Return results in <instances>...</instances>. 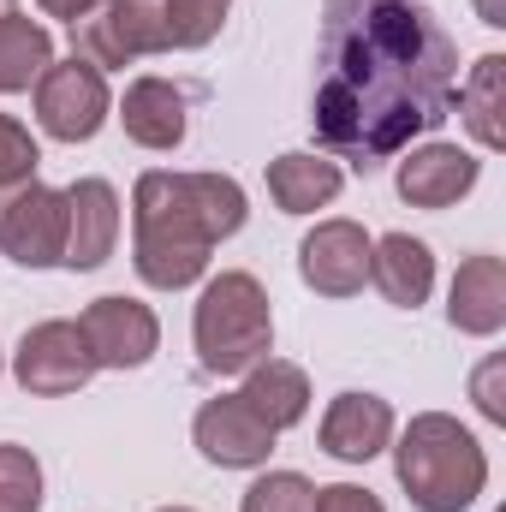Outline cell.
Segmentation results:
<instances>
[{
  "label": "cell",
  "instance_id": "6da1fadb",
  "mask_svg": "<svg viewBox=\"0 0 506 512\" xmlns=\"http://www.w3.org/2000/svg\"><path fill=\"white\" fill-rule=\"evenodd\" d=\"M459 96V48L423 0H322L316 143L358 173L435 131Z\"/></svg>",
  "mask_w": 506,
  "mask_h": 512
},
{
  "label": "cell",
  "instance_id": "7a4b0ae2",
  "mask_svg": "<svg viewBox=\"0 0 506 512\" xmlns=\"http://www.w3.org/2000/svg\"><path fill=\"white\" fill-rule=\"evenodd\" d=\"M245 185L227 173H167L149 167L131 191V262L143 286L179 292L209 274V251L245 227Z\"/></svg>",
  "mask_w": 506,
  "mask_h": 512
},
{
  "label": "cell",
  "instance_id": "3957f363",
  "mask_svg": "<svg viewBox=\"0 0 506 512\" xmlns=\"http://www.w3.org/2000/svg\"><path fill=\"white\" fill-rule=\"evenodd\" d=\"M393 477L417 512H465L489 483V453L459 417L423 411L405 423L393 447Z\"/></svg>",
  "mask_w": 506,
  "mask_h": 512
},
{
  "label": "cell",
  "instance_id": "277c9868",
  "mask_svg": "<svg viewBox=\"0 0 506 512\" xmlns=\"http://www.w3.org/2000/svg\"><path fill=\"white\" fill-rule=\"evenodd\" d=\"M191 340H197V364L209 376H245L256 358L274 352V310L256 274H215L197 298L191 316Z\"/></svg>",
  "mask_w": 506,
  "mask_h": 512
},
{
  "label": "cell",
  "instance_id": "5b68a950",
  "mask_svg": "<svg viewBox=\"0 0 506 512\" xmlns=\"http://www.w3.org/2000/svg\"><path fill=\"white\" fill-rule=\"evenodd\" d=\"M114 114V96H108V78L84 60H54L42 78H36V120L48 137L60 143H90L96 131L108 126Z\"/></svg>",
  "mask_w": 506,
  "mask_h": 512
},
{
  "label": "cell",
  "instance_id": "8992f818",
  "mask_svg": "<svg viewBox=\"0 0 506 512\" xmlns=\"http://www.w3.org/2000/svg\"><path fill=\"white\" fill-rule=\"evenodd\" d=\"M66 251V191L30 179L18 191H0V256L18 268H54Z\"/></svg>",
  "mask_w": 506,
  "mask_h": 512
},
{
  "label": "cell",
  "instance_id": "52a82bcc",
  "mask_svg": "<svg viewBox=\"0 0 506 512\" xmlns=\"http://www.w3.org/2000/svg\"><path fill=\"white\" fill-rule=\"evenodd\" d=\"M12 376L24 393L36 399H60V393H78V387L96 376V358H90V340L78 322H36L24 340H18V358H12Z\"/></svg>",
  "mask_w": 506,
  "mask_h": 512
},
{
  "label": "cell",
  "instance_id": "ba28073f",
  "mask_svg": "<svg viewBox=\"0 0 506 512\" xmlns=\"http://www.w3.org/2000/svg\"><path fill=\"white\" fill-rule=\"evenodd\" d=\"M78 328H84V340H90L96 370H143V364L161 352V322H155V310L137 304V298H120V292L96 298V304L78 316Z\"/></svg>",
  "mask_w": 506,
  "mask_h": 512
},
{
  "label": "cell",
  "instance_id": "9c48e42d",
  "mask_svg": "<svg viewBox=\"0 0 506 512\" xmlns=\"http://www.w3.org/2000/svg\"><path fill=\"white\" fill-rule=\"evenodd\" d=\"M370 233L358 221H316L298 245V274L322 298H352L370 280Z\"/></svg>",
  "mask_w": 506,
  "mask_h": 512
},
{
  "label": "cell",
  "instance_id": "30bf717a",
  "mask_svg": "<svg viewBox=\"0 0 506 512\" xmlns=\"http://www.w3.org/2000/svg\"><path fill=\"white\" fill-rule=\"evenodd\" d=\"M191 435H197V453H203L209 465H221V471H256V465H268V453H274V429L256 417L239 393L209 399V405L197 411Z\"/></svg>",
  "mask_w": 506,
  "mask_h": 512
},
{
  "label": "cell",
  "instance_id": "8fae6325",
  "mask_svg": "<svg viewBox=\"0 0 506 512\" xmlns=\"http://www.w3.org/2000/svg\"><path fill=\"white\" fill-rule=\"evenodd\" d=\"M120 245V191L108 179H78L66 185V251H60V268H102Z\"/></svg>",
  "mask_w": 506,
  "mask_h": 512
},
{
  "label": "cell",
  "instance_id": "7c38bea8",
  "mask_svg": "<svg viewBox=\"0 0 506 512\" xmlns=\"http://www.w3.org/2000/svg\"><path fill=\"white\" fill-rule=\"evenodd\" d=\"M477 173H483V161L471 149H459V143H423V149H411L399 161L393 185H399V197L411 209H453L477 185Z\"/></svg>",
  "mask_w": 506,
  "mask_h": 512
},
{
  "label": "cell",
  "instance_id": "4fadbf2b",
  "mask_svg": "<svg viewBox=\"0 0 506 512\" xmlns=\"http://www.w3.org/2000/svg\"><path fill=\"white\" fill-rule=\"evenodd\" d=\"M387 441H393V405L381 393H340L322 417V453H334L340 465H370Z\"/></svg>",
  "mask_w": 506,
  "mask_h": 512
},
{
  "label": "cell",
  "instance_id": "5bb4252c",
  "mask_svg": "<svg viewBox=\"0 0 506 512\" xmlns=\"http://www.w3.org/2000/svg\"><path fill=\"white\" fill-rule=\"evenodd\" d=\"M447 322L471 340H489L506 328V262L501 256H465L447 292Z\"/></svg>",
  "mask_w": 506,
  "mask_h": 512
},
{
  "label": "cell",
  "instance_id": "9a60e30c",
  "mask_svg": "<svg viewBox=\"0 0 506 512\" xmlns=\"http://www.w3.org/2000/svg\"><path fill=\"white\" fill-rule=\"evenodd\" d=\"M370 280H376V292L387 304L417 310L435 292V256H429L423 239H411V233H387V239L370 245Z\"/></svg>",
  "mask_w": 506,
  "mask_h": 512
},
{
  "label": "cell",
  "instance_id": "2e32d148",
  "mask_svg": "<svg viewBox=\"0 0 506 512\" xmlns=\"http://www.w3.org/2000/svg\"><path fill=\"white\" fill-rule=\"evenodd\" d=\"M120 126L137 149H179L185 143V90L167 78H137L120 102Z\"/></svg>",
  "mask_w": 506,
  "mask_h": 512
},
{
  "label": "cell",
  "instance_id": "e0dca14e",
  "mask_svg": "<svg viewBox=\"0 0 506 512\" xmlns=\"http://www.w3.org/2000/svg\"><path fill=\"white\" fill-rule=\"evenodd\" d=\"M340 185H346L340 161H322L310 149H292V155L268 161V197H274L280 215H316L340 197Z\"/></svg>",
  "mask_w": 506,
  "mask_h": 512
},
{
  "label": "cell",
  "instance_id": "ac0fdd59",
  "mask_svg": "<svg viewBox=\"0 0 506 512\" xmlns=\"http://www.w3.org/2000/svg\"><path fill=\"white\" fill-rule=\"evenodd\" d=\"M239 399L280 435V429L304 423V411H310V376H304L298 364H286V358H256L251 370H245Z\"/></svg>",
  "mask_w": 506,
  "mask_h": 512
},
{
  "label": "cell",
  "instance_id": "d6986e66",
  "mask_svg": "<svg viewBox=\"0 0 506 512\" xmlns=\"http://www.w3.org/2000/svg\"><path fill=\"white\" fill-rule=\"evenodd\" d=\"M453 102H459V114H465V131H471L483 149H501L506 143V126H501V114H506V54H483Z\"/></svg>",
  "mask_w": 506,
  "mask_h": 512
},
{
  "label": "cell",
  "instance_id": "ffe728a7",
  "mask_svg": "<svg viewBox=\"0 0 506 512\" xmlns=\"http://www.w3.org/2000/svg\"><path fill=\"white\" fill-rule=\"evenodd\" d=\"M54 66V36L36 18H0V96L30 90L42 72Z\"/></svg>",
  "mask_w": 506,
  "mask_h": 512
},
{
  "label": "cell",
  "instance_id": "44dd1931",
  "mask_svg": "<svg viewBox=\"0 0 506 512\" xmlns=\"http://www.w3.org/2000/svg\"><path fill=\"white\" fill-rule=\"evenodd\" d=\"M0 512H42V465L18 441H0Z\"/></svg>",
  "mask_w": 506,
  "mask_h": 512
},
{
  "label": "cell",
  "instance_id": "7402d4cb",
  "mask_svg": "<svg viewBox=\"0 0 506 512\" xmlns=\"http://www.w3.org/2000/svg\"><path fill=\"white\" fill-rule=\"evenodd\" d=\"M227 6L233 0H167V36H173V48L215 42L221 24H227Z\"/></svg>",
  "mask_w": 506,
  "mask_h": 512
},
{
  "label": "cell",
  "instance_id": "603a6c76",
  "mask_svg": "<svg viewBox=\"0 0 506 512\" xmlns=\"http://www.w3.org/2000/svg\"><path fill=\"white\" fill-rule=\"evenodd\" d=\"M310 501H316V489L298 471H268L245 489L239 512H310Z\"/></svg>",
  "mask_w": 506,
  "mask_h": 512
},
{
  "label": "cell",
  "instance_id": "cb8c5ba5",
  "mask_svg": "<svg viewBox=\"0 0 506 512\" xmlns=\"http://www.w3.org/2000/svg\"><path fill=\"white\" fill-rule=\"evenodd\" d=\"M36 161H42L36 137L18 126L12 114H0V191H18V185H30V179H36Z\"/></svg>",
  "mask_w": 506,
  "mask_h": 512
},
{
  "label": "cell",
  "instance_id": "d4e9b609",
  "mask_svg": "<svg viewBox=\"0 0 506 512\" xmlns=\"http://www.w3.org/2000/svg\"><path fill=\"white\" fill-rule=\"evenodd\" d=\"M310 512H387V507L370 489H358V483H328V489H316Z\"/></svg>",
  "mask_w": 506,
  "mask_h": 512
},
{
  "label": "cell",
  "instance_id": "484cf974",
  "mask_svg": "<svg viewBox=\"0 0 506 512\" xmlns=\"http://www.w3.org/2000/svg\"><path fill=\"white\" fill-rule=\"evenodd\" d=\"M501 376H506V358H489V364L477 370V382H471V393H477V411H483L489 423H506V393H501Z\"/></svg>",
  "mask_w": 506,
  "mask_h": 512
},
{
  "label": "cell",
  "instance_id": "4316f807",
  "mask_svg": "<svg viewBox=\"0 0 506 512\" xmlns=\"http://www.w3.org/2000/svg\"><path fill=\"white\" fill-rule=\"evenodd\" d=\"M36 6H42L48 18H66V24H78V18H90L102 0H36Z\"/></svg>",
  "mask_w": 506,
  "mask_h": 512
},
{
  "label": "cell",
  "instance_id": "83f0119b",
  "mask_svg": "<svg viewBox=\"0 0 506 512\" xmlns=\"http://www.w3.org/2000/svg\"><path fill=\"white\" fill-rule=\"evenodd\" d=\"M477 18H483V24H495V30H501V24H506V6H501V0H477Z\"/></svg>",
  "mask_w": 506,
  "mask_h": 512
},
{
  "label": "cell",
  "instance_id": "f1b7e54d",
  "mask_svg": "<svg viewBox=\"0 0 506 512\" xmlns=\"http://www.w3.org/2000/svg\"><path fill=\"white\" fill-rule=\"evenodd\" d=\"M18 12V0H0V18H12Z\"/></svg>",
  "mask_w": 506,
  "mask_h": 512
},
{
  "label": "cell",
  "instance_id": "f546056e",
  "mask_svg": "<svg viewBox=\"0 0 506 512\" xmlns=\"http://www.w3.org/2000/svg\"><path fill=\"white\" fill-rule=\"evenodd\" d=\"M161 512H191V507H161Z\"/></svg>",
  "mask_w": 506,
  "mask_h": 512
}]
</instances>
